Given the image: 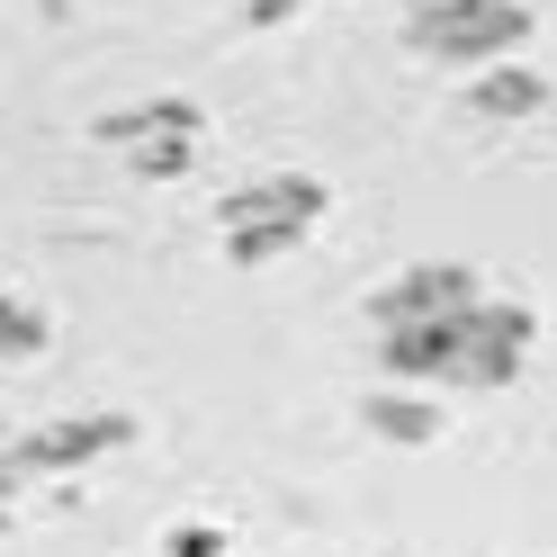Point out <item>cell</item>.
Segmentation results:
<instances>
[{
    "label": "cell",
    "instance_id": "cell-6",
    "mask_svg": "<svg viewBox=\"0 0 557 557\" xmlns=\"http://www.w3.org/2000/svg\"><path fill=\"white\" fill-rule=\"evenodd\" d=\"M117 441H126L117 413H99V423H54V432H37V441H18V468H73V459L117 449Z\"/></svg>",
    "mask_w": 557,
    "mask_h": 557
},
{
    "label": "cell",
    "instance_id": "cell-8",
    "mask_svg": "<svg viewBox=\"0 0 557 557\" xmlns=\"http://www.w3.org/2000/svg\"><path fill=\"white\" fill-rule=\"evenodd\" d=\"M171 557H216V531H171Z\"/></svg>",
    "mask_w": 557,
    "mask_h": 557
},
{
    "label": "cell",
    "instance_id": "cell-1",
    "mask_svg": "<svg viewBox=\"0 0 557 557\" xmlns=\"http://www.w3.org/2000/svg\"><path fill=\"white\" fill-rule=\"evenodd\" d=\"M521 37H531V10L521 0H423L405 18V46L449 54V63H504Z\"/></svg>",
    "mask_w": 557,
    "mask_h": 557
},
{
    "label": "cell",
    "instance_id": "cell-5",
    "mask_svg": "<svg viewBox=\"0 0 557 557\" xmlns=\"http://www.w3.org/2000/svg\"><path fill=\"white\" fill-rule=\"evenodd\" d=\"M468 109H476L485 126H521V117L548 109V82L531 73V63H485V82L468 90Z\"/></svg>",
    "mask_w": 557,
    "mask_h": 557
},
{
    "label": "cell",
    "instance_id": "cell-2",
    "mask_svg": "<svg viewBox=\"0 0 557 557\" xmlns=\"http://www.w3.org/2000/svg\"><path fill=\"white\" fill-rule=\"evenodd\" d=\"M531 306H504V297H476L468 306V360H459V387H512L521 351H531Z\"/></svg>",
    "mask_w": 557,
    "mask_h": 557
},
{
    "label": "cell",
    "instance_id": "cell-7",
    "mask_svg": "<svg viewBox=\"0 0 557 557\" xmlns=\"http://www.w3.org/2000/svg\"><path fill=\"white\" fill-rule=\"evenodd\" d=\"M369 423L387 441H432L441 413H432V396H369Z\"/></svg>",
    "mask_w": 557,
    "mask_h": 557
},
{
    "label": "cell",
    "instance_id": "cell-3",
    "mask_svg": "<svg viewBox=\"0 0 557 557\" xmlns=\"http://www.w3.org/2000/svg\"><path fill=\"white\" fill-rule=\"evenodd\" d=\"M476 306V270H459V261H423V270H405L387 297H377V324H441V315H468Z\"/></svg>",
    "mask_w": 557,
    "mask_h": 557
},
{
    "label": "cell",
    "instance_id": "cell-4",
    "mask_svg": "<svg viewBox=\"0 0 557 557\" xmlns=\"http://www.w3.org/2000/svg\"><path fill=\"white\" fill-rule=\"evenodd\" d=\"M459 360H468V315L396 324V333H387V369H396V377H459Z\"/></svg>",
    "mask_w": 557,
    "mask_h": 557
}]
</instances>
